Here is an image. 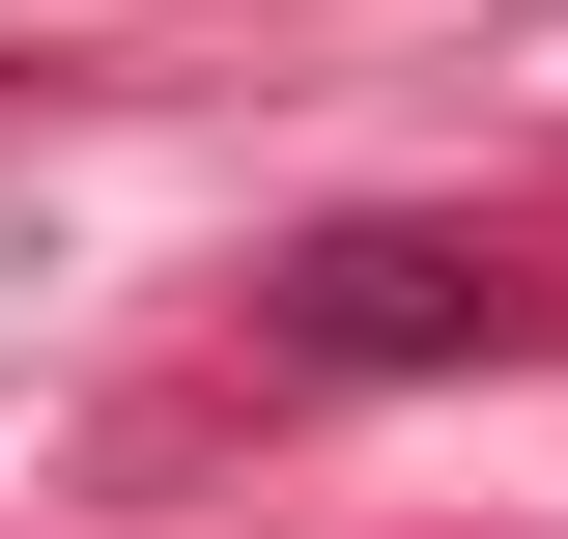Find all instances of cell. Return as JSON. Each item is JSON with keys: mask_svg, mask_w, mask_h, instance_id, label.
Returning <instances> with one entry per match:
<instances>
[{"mask_svg": "<svg viewBox=\"0 0 568 539\" xmlns=\"http://www.w3.org/2000/svg\"><path fill=\"white\" fill-rule=\"evenodd\" d=\"M484 313V256H426V227H369V256H313V340H455Z\"/></svg>", "mask_w": 568, "mask_h": 539, "instance_id": "1", "label": "cell"}]
</instances>
